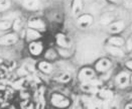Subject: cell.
Segmentation results:
<instances>
[{
  "mask_svg": "<svg viewBox=\"0 0 132 109\" xmlns=\"http://www.w3.org/2000/svg\"><path fill=\"white\" fill-rule=\"evenodd\" d=\"M125 66H126V68H127L128 70H131L132 71V60L127 61V62H126V64H125Z\"/></svg>",
  "mask_w": 132,
  "mask_h": 109,
  "instance_id": "22",
  "label": "cell"
},
{
  "mask_svg": "<svg viewBox=\"0 0 132 109\" xmlns=\"http://www.w3.org/2000/svg\"><path fill=\"white\" fill-rule=\"evenodd\" d=\"M111 67V62L108 59H102L96 64V69L99 72H106Z\"/></svg>",
  "mask_w": 132,
  "mask_h": 109,
  "instance_id": "2",
  "label": "cell"
},
{
  "mask_svg": "<svg viewBox=\"0 0 132 109\" xmlns=\"http://www.w3.org/2000/svg\"><path fill=\"white\" fill-rule=\"evenodd\" d=\"M127 50H128V52L132 51V38L128 40V42H127Z\"/></svg>",
  "mask_w": 132,
  "mask_h": 109,
  "instance_id": "20",
  "label": "cell"
},
{
  "mask_svg": "<svg viewBox=\"0 0 132 109\" xmlns=\"http://www.w3.org/2000/svg\"><path fill=\"white\" fill-rule=\"evenodd\" d=\"M29 26L31 28H33V29H35V30H44V28H45V25H44V21L40 20V19H37V18L30 20Z\"/></svg>",
  "mask_w": 132,
  "mask_h": 109,
  "instance_id": "7",
  "label": "cell"
},
{
  "mask_svg": "<svg viewBox=\"0 0 132 109\" xmlns=\"http://www.w3.org/2000/svg\"><path fill=\"white\" fill-rule=\"evenodd\" d=\"M83 5H82V0H74L73 2V12L75 15L80 14V12L82 11Z\"/></svg>",
  "mask_w": 132,
  "mask_h": 109,
  "instance_id": "14",
  "label": "cell"
},
{
  "mask_svg": "<svg viewBox=\"0 0 132 109\" xmlns=\"http://www.w3.org/2000/svg\"><path fill=\"white\" fill-rule=\"evenodd\" d=\"M38 69H39L42 72L48 74V73H51V72L53 71V66L51 65L50 63H47V62H42V63H39V65H38Z\"/></svg>",
  "mask_w": 132,
  "mask_h": 109,
  "instance_id": "13",
  "label": "cell"
},
{
  "mask_svg": "<svg viewBox=\"0 0 132 109\" xmlns=\"http://www.w3.org/2000/svg\"><path fill=\"white\" fill-rule=\"evenodd\" d=\"M23 5L28 9H36L39 6V0H24Z\"/></svg>",
  "mask_w": 132,
  "mask_h": 109,
  "instance_id": "12",
  "label": "cell"
},
{
  "mask_svg": "<svg viewBox=\"0 0 132 109\" xmlns=\"http://www.w3.org/2000/svg\"><path fill=\"white\" fill-rule=\"evenodd\" d=\"M56 43L60 46L64 48V49H67L70 46V40L67 37L65 34H57V37H56Z\"/></svg>",
  "mask_w": 132,
  "mask_h": 109,
  "instance_id": "6",
  "label": "cell"
},
{
  "mask_svg": "<svg viewBox=\"0 0 132 109\" xmlns=\"http://www.w3.org/2000/svg\"><path fill=\"white\" fill-rule=\"evenodd\" d=\"M16 42V36L14 34H8L6 36H3V38L0 41V43L3 44H10Z\"/></svg>",
  "mask_w": 132,
  "mask_h": 109,
  "instance_id": "15",
  "label": "cell"
},
{
  "mask_svg": "<svg viewBox=\"0 0 132 109\" xmlns=\"http://www.w3.org/2000/svg\"><path fill=\"white\" fill-rule=\"evenodd\" d=\"M93 21V18L91 15L88 14H85V15H82L80 18H79V25L81 27H87L89 26Z\"/></svg>",
  "mask_w": 132,
  "mask_h": 109,
  "instance_id": "8",
  "label": "cell"
},
{
  "mask_svg": "<svg viewBox=\"0 0 132 109\" xmlns=\"http://www.w3.org/2000/svg\"><path fill=\"white\" fill-rule=\"evenodd\" d=\"M27 37H28V40L34 41V40H37L40 37V33L35 29H28L27 30Z\"/></svg>",
  "mask_w": 132,
  "mask_h": 109,
  "instance_id": "16",
  "label": "cell"
},
{
  "mask_svg": "<svg viewBox=\"0 0 132 109\" xmlns=\"http://www.w3.org/2000/svg\"><path fill=\"white\" fill-rule=\"evenodd\" d=\"M95 75V73H94V71L92 70V69H90V68H86V69H83L82 70V72L80 73V79L82 80V81H87V80H90V79H92L93 77Z\"/></svg>",
  "mask_w": 132,
  "mask_h": 109,
  "instance_id": "5",
  "label": "cell"
},
{
  "mask_svg": "<svg viewBox=\"0 0 132 109\" xmlns=\"http://www.w3.org/2000/svg\"><path fill=\"white\" fill-rule=\"evenodd\" d=\"M106 50H107V52L109 53L112 56H114V57H123L124 56V52L122 51L121 48H119V46H114V45H107V48H106Z\"/></svg>",
  "mask_w": 132,
  "mask_h": 109,
  "instance_id": "4",
  "label": "cell"
},
{
  "mask_svg": "<svg viewBox=\"0 0 132 109\" xmlns=\"http://www.w3.org/2000/svg\"><path fill=\"white\" fill-rule=\"evenodd\" d=\"M9 6V2L7 0H0V11L6 9Z\"/></svg>",
  "mask_w": 132,
  "mask_h": 109,
  "instance_id": "18",
  "label": "cell"
},
{
  "mask_svg": "<svg viewBox=\"0 0 132 109\" xmlns=\"http://www.w3.org/2000/svg\"><path fill=\"white\" fill-rule=\"evenodd\" d=\"M60 53H61L62 56H64V57H69V56H70L69 52H68L67 50H63V49H61V50H60Z\"/></svg>",
  "mask_w": 132,
  "mask_h": 109,
  "instance_id": "21",
  "label": "cell"
},
{
  "mask_svg": "<svg viewBox=\"0 0 132 109\" xmlns=\"http://www.w3.org/2000/svg\"><path fill=\"white\" fill-rule=\"evenodd\" d=\"M130 83H131V85H132V76H131V78H130Z\"/></svg>",
  "mask_w": 132,
  "mask_h": 109,
  "instance_id": "24",
  "label": "cell"
},
{
  "mask_svg": "<svg viewBox=\"0 0 132 109\" xmlns=\"http://www.w3.org/2000/svg\"><path fill=\"white\" fill-rule=\"evenodd\" d=\"M109 44H110V45L121 48L122 45L125 44V42H124V40L122 38L121 36H112V37L109 38Z\"/></svg>",
  "mask_w": 132,
  "mask_h": 109,
  "instance_id": "11",
  "label": "cell"
},
{
  "mask_svg": "<svg viewBox=\"0 0 132 109\" xmlns=\"http://www.w3.org/2000/svg\"><path fill=\"white\" fill-rule=\"evenodd\" d=\"M53 102L57 106H65L68 104V100L60 94H55L53 96Z\"/></svg>",
  "mask_w": 132,
  "mask_h": 109,
  "instance_id": "10",
  "label": "cell"
},
{
  "mask_svg": "<svg viewBox=\"0 0 132 109\" xmlns=\"http://www.w3.org/2000/svg\"><path fill=\"white\" fill-rule=\"evenodd\" d=\"M116 85L120 88H125L130 83V75L127 72H121L115 79Z\"/></svg>",
  "mask_w": 132,
  "mask_h": 109,
  "instance_id": "1",
  "label": "cell"
},
{
  "mask_svg": "<svg viewBox=\"0 0 132 109\" xmlns=\"http://www.w3.org/2000/svg\"><path fill=\"white\" fill-rule=\"evenodd\" d=\"M113 20V15L111 14V13H106V14H104L103 16H102V18H101V22L103 23V24H109L111 23Z\"/></svg>",
  "mask_w": 132,
  "mask_h": 109,
  "instance_id": "17",
  "label": "cell"
},
{
  "mask_svg": "<svg viewBox=\"0 0 132 109\" xmlns=\"http://www.w3.org/2000/svg\"><path fill=\"white\" fill-rule=\"evenodd\" d=\"M9 26H10V23L9 22H2V23H0V30L7 29Z\"/></svg>",
  "mask_w": 132,
  "mask_h": 109,
  "instance_id": "19",
  "label": "cell"
},
{
  "mask_svg": "<svg viewBox=\"0 0 132 109\" xmlns=\"http://www.w3.org/2000/svg\"><path fill=\"white\" fill-rule=\"evenodd\" d=\"M131 29H132V24H131Z\"/></svg>",
  "mask_w": 132,
  "mask_h": 109,
  "instance_id": "25",
  "label": "cell"
},
{
  "mask_svg": "<svg viewBox=\"0 0 132 109\" xmlns=\"http://www.w3.org/2000/svg\"><path fill=\"white\" fill-rule=\"evenodd\" d=\"M124 27H125L124 22L122 21V20H119V21L112 22L110 24V26H109V30L113 33H118L122 32L124 29Z\"/></svg>",
  "mask_w": 132,
  "mask_h": 109,
  "instance_id": "3",
  "label": "cell"
},
{
  "mask_svg": "<svg viewBox=\"0 0 132 109\" xmlns=\"http://www.w3.org/2000/svg\"><path fill=\"white\" fill-rule=\"evenodd\" d=\"M108 1H110L112 3H118L119 2V0H108Z\"/></svg>",
  "mask_w": 132,
  "mask_h": 109,
  "instance_id": "23",
  "label": "cell"
},
{
  "mask_svg": "<svg viewBox=\"0 0 132 109\" xmlns=\"http://www.w3.org/2000/svg\"><path fill=\"white\" fill-rule=\"evenodd\" d=\"M131 38H132V35H131Z\"/></svg>",
  "mask_w": 132,
  "mask_h": 109,
  "instance_id": "26",
  "label": "cell"
},
{
  "mask_svg": "<svg viewBox=\"0 0 132 109\" xmlns=\"http://www.w3.org/2000/svg\"><path fill=\"white\" fill-rule=\"evenodd\" d=\"M29 50H30V53L34 56H38V54L42 53L43 51V44L40 43H31L30 44V46H29Z\"/></svg>",
  "mask_w": 132,
  "mask_h": 109,
  "instance_id": "9",
  "label": "cell"
}]
</instances>
